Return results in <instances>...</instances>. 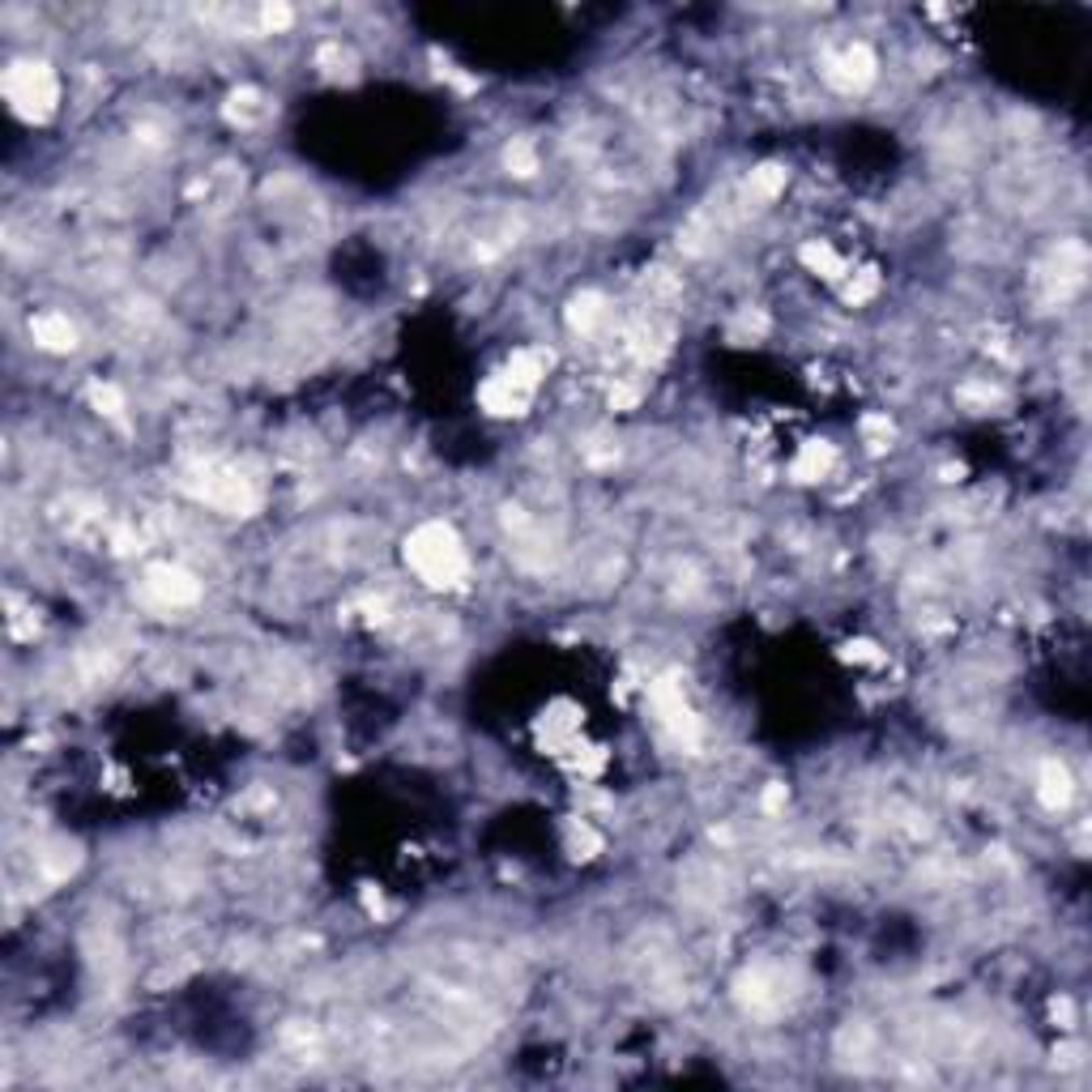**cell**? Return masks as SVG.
Masks as SVG:
<instances>
[{"mask_svg":"<svg viewBox=\"0 0 1092 1092\" xmlns=\"http://www.w3.org/2000/svg\"><path fill=\"white\" fill-rule=\"evenodd\" d=\"M4 99L13 108V116L22 120H47L56 112V99H60V82L56 73L43 65V60H17L9 65L4 73Z\"/></svg>","mask_w":1092,"mask_h":1092,"instance_id":"obj_2","label":"cell"},{"mask_svg":"<svg viewBox=\"0 0 1092 1092\" xmlns=\"http://www.w3.org/2000/svg\"><path fill=\"white\" fill-rule=\"evenodd\" d=\"M508 167H512V175H534V171H538V158H534L525 145H512V150H508Z\"/></svg>","mask_w":1092,"mask_h":1092,"instance_id":"obj_8","label":"cell"},{"mask_svg":"<svg viewBox=\"0 0 1092 1092\" xmlns=\"http://www.w3.org/2000/svg\"><path fill=\"white\" fill-rule=\"evenodd\" d=\"M406 564L410 572L431 585V590H453L457 581H466V547L457 542V534L440 521L419 525L406 542Z\"/></svg>","mask_w":1092,"mask_h":1092,"instance_id":"obj_1","label":"cell"},{"mask_svg":"<svg viewBox=\"0 0 1092 1092\" xmlns=\"http://www.w3.org/2000/svg\"><path fill=\"white\" fill-rule=\"evenodd\" d=\"M145 590L162 602V607H188L201 598V585L197 577H188L184 568H171V564H158L145 572Z\"/></svg>","mask_w":1092,"mask_h":1092,"instance_id":"obj_3","label":"cell"},{"mask_svg":"<svg viewBox=\"0 0 1092 1092\" xmlns=\"http://www.w3.org/2000/svg\"><path fill=\"white\" fill-rule=\"evenodd\" d=\"M781 184H785V171H781V167H760V171L751 175V188L764 193V197H772Z\"/></svg>","mask_w":1092,"mask_h":1092,"instance_id":"obj_7","label":"cell"},{"mask_svg":"<svg viewBox=\"0 0 1092 1092\" xmlns=\"http://www.w3.org/2000/svg\"><path fill=\"white\" fill-rule=\"evenodd\" d=\"M30 338H34L43 351H52V355H69V351L77 346V329H73V321L60 316V312L34 316V321H30Z\"/></svg>","mask_w":1092,"mask_h":1092,"instance_id":"obj_4","label":"cell"},{"mask_svg":"<svg viewBox=\"0 0 1092 1092\" xmlns=\"http://www.w3.org/2000/svg\"><path fill=\"white\" fill-rule=\"evenodd\" d=\"M833 69H841V73H837V82H841L846 90H857V86H866V82L875 77V56H870L862 43H853L850 52H846Z\"/></svg>","mask_w":1092,"mask_h":1092,"instance_id":"obj_6","label":"cell"},{"mask_svg":"<svg viewBox=\"0 0 1092 1092\" xmlns=\"http://www.w3.org/2000/svg\"><path fill=\"white\" fill-rule=\"evenodd\" d=\"M1037 794H1041V807H1046V811H1063V807L1072 803V772H1067L1059 760H1046V764H1041Z\"/></svg>","mask_w":1092,"mask_h":1092,"instance_id":"obj_5","label":"cell"}]
</instances>
